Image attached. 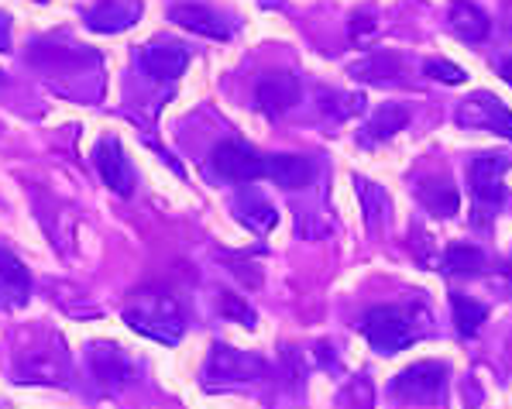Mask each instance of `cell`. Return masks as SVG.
Returning <instances> with one entry per match:
<instances>
[{"instance_id":"obj_1","label":"cell","mask_w":512,"mask_h":409,"mask_svg":"<svg viewBox=\"0 0 512 409\" xmlns=\"http://www.w3.org/2000/svg\"><path fill=\"white\" fill-rule=\"evenodd\" d=\"M124 320L138 330V334L152 337L159 344H179L183 341V313L172 296H141L124 310Z\"/></svg>"},{"instance_id":"obj_2","label":"cell","mask_w":512,"mask_h":409,"mask_svg":"<svg viewBox=\"0 0 512 409\" xmlns=\"http://www.w3.org/2000/svg\"><path fill=\"white\" fill-rule=\"evenodd\" d=\"M506 172H509V159L499 152L478 155L471 162L468 183H471V196H475V224L482 227L495 217V210L506 203Z\"/></svg>"},{"instance_id":"obj_3","label":"cell","mask_w":512,"mask_h":409,"mask_svg":"<svg viewBox=\"0 0 512 409\" xmlns=\"http://www.w3.org/2000/svg\"><path fill=\"white\" fill-rule=\"evenodd\" d=\"M18 382H38V385H59L69 379V355L62 348L59 337H42L31 341V348L18 351V365H14Z\"/></svg>"},{"instance_id":"obj_4","label":"cell","mask_w":512,"mask_h":409,"mask_svg":"<svg viewBox=\"0 0 512 409\" xmlns=\"http://www.w3.org/2000/svg\"><path fill=\"white\" fill-rule=\"evenodd\" d=\"M361 334L372 344L378 355H396V351H406L409 344L416 341V327L409 320L406 310L399 306H375L365 320H361Z\"/></svg>"},{"instance_id":"obj_5","label":"cell","mask_w":512,"mask_h":409,"mask_svg":"<svg viewBox=\"0 0 512 409\" xmlns=\"http://www.w3.org/2000/svg\"><path fill=\"white\" fill-rule=\"evenodd\" d=\"M210 165L227 183H258V179H269L272 155L255 152L244 141H220L214 155H210Z\"/></svg>"},{"instance_id":"obj_6","label":"cell","mask_w":512,"mask_h":409,"mask_svg":"<svg viewBox=\"0 0 512 409\" xmlns=\"http://www.w3.org/2000/svg\"><path fill=\"white\" fill-rule=\"evenodd\" d=\"M265 375V361L248 355V351H234L227 344H217L210 351L207 361V385H238V382H255Z\"/></svg>"},{"instance_id":"obj_7","label":"cell","mask_w":512,"mask_h":409,"mask_svg":"<svg viewBox=\"0 0 512 409\" xmlns=\"http://www.w3.org/2000/svg\"><path fill=\"white\" fill-rule=\"evenodd\" d=\"M458 124L461 128H485L502 138H512V110L499 97H492V93H475V97L464 100L458 110Z\"/></svg>"},{"instance_id":"obj_8","label":"cell","mask_w":512,"mask_h":409,"mask_svg":"<svg viewBox=\"0 0 512 409\" xmlns=\"http://www.w3.org/2000/svg\"><path fill=\"white\" fill-rule=\"evenodd\" d=\"M138 62L152 80L169 83V80H179V76H183V69L189 66V52L183 42L159 38V42H148L145 49H141Z\"/></svg>"},{"instance_id":"obj_9","label":"cell","mask_w":512,"mask_h":409,"mask_svg":"<svg viewBox=\"0 0 512 409\" xmlns=\"http://www.w3.org/2000/svg\"><path fill=\"white\" fill-rule=\"evenodd\" d=\"M93 165H97L100 179L114 190L117 196H131L135 190V169L124 159V148L117 138H104L97 148H93Z\"/></svg>"},{"instance_id":"obj_10","label":"cell","mask_w":512,"mask_h":409,"mask_svg":"<svg viewBox=\"0 0 512 409\" xmlns=\"http://www.w3.org/2000/svg\"><path fill=\"white\" fill-rule=\"evenodd\" d=\"M447 382V368L440 361H420V365L406 368L403 375H396L392 382V396H403V399H433L440 396Z\"/></svg>"},{"instance_id":"obj_11","label":"cell","mask_w":512,"mask_h":409,"mask_svg":"<svg viewBox=\"0 0 512 409\" xmlns=\"http://www.w3.org/2000/svg\"><path fill=\"white\" fill-rule=\"evenodd\" d=\"M169 21H176V25H183L186 31H196V35H203V38H217V42L231 38V21L207 4H172Z\"/></svg>"},{"instance_id":"obj_12","label":"cell","mask_w":512,"mask_h":409,"mask_svg":"<svg viewBox=\"0 0 512 409\" xmlns=\"http://www.w3.org/2000/svg\"><path fill=\"white\" fill-rule=\"evenodd\" d=\"M258 107L269 117L286 114L289 107H296L299 100V80L296 73H269L258 80Z\"/></svg>"},{"instance_id":"obj_13","label":"cell","mask_w":512,"mask_h":409,"mask_svg":"<svg viewBox=\"0 0 512 409\" xmlns=\"http://www.w3.org/2000/svg\"><path fill=\"white\" fill-rule=\"evenodd\" d=\"M31 293V275L7 248H0V306H25Z\"/></svg>"},{"instance_id":"obj_14","label":"cell","mask_w":512,"mask_h":409,"mask_svg":"<svg viewBox=\"0 0 512 409\" xmlns=\"http://www.w3.org/2000/svg\"><path fill=\"white\" fill-rule=\"evenodd\" d=\"M90 361H93V375H97V382L104 385L107 392H117L128 382L131 365H128V358L121 355V348H114V344H97V348L90 351Z\"/></svg>"},{"instance_id":"obj_15","label":"cell","mask_w":512,"mask_h":409,"mask_svg":"<svg viewBox=\"0 0 512 409\" xmlns=\"http://www.w3.org/2000/svg\"><path fill=\"white\" fill-rule=\"evenodd\" d=\"M141 4H100L86 11V25L100 35H114V31H124L138 21Z\"/></svg>"},{"instance_id":"obj_16","label":"cell","mask_w":512,"mask_h":409,"mask_svg":"<svg viewBox=\"0 0 512 409\" xmlns=\"http://www.w3.org/2000/svg\"><path fill=\"white\" fill-rule=\"evenodd\" d=\"M234 214L241 217V224H248L255 234H269L275 227V220H279V214H275V207L269 200H265L262 193L248 190L238 196V203H234Z\"/></svg>"},{"instance_id":"obj_17","label":"cell","mask_w":512,"mask_h":409,"mask_svg":"<svg viewBox=\"0 0 512 409\" xmlns=\"http://www.w3.org/2000/svg\"><path fill=\"white\" fill-rule=\"evenodd\" d=\"M272 183H279L282 190H303L313 179V162L303 155H272Z\"/></svg>"},{"instance_id":"obj_18","label":"cell","mask_w":512,"mask_h":409,"mask_svg":"<svg viewBox=\"0 0 512 409\" xmlns=\"http://www.w3.org/2000/svg\"><path fill=\"white\" fill-rule=\"evenodd\" d=\"M451 28L464 42H482L488 35V14L475 4H454L451 7Z\"/></svg>"},{"instance_id":"obj_19","label":"cell","mask_w":512,"mask_h":409,"mask_svg":"<svg viewBox=\"0 0 512 409\" xmlns=\"http://www.w3.org/2000/svg\"><path fill=\"white\" fill-rule=\"evenodd\" d=\"M409 121L406 107L403 104H382L375 110L372 124H368V135H365V145H372V141H385L392 138L396 131H403Z\"/></svg>"},{"instance_id":"obj_20","label":"cell","mask_w":512,"mask_h":409,"mask_svg":"<svg viewBox=\"0 0 512 409\" xmlns=\"http://www.w3.org/2000/svg\"><path fill=\"white\" fill-rule=\"evenodd\" d=\"M451 310H454V324H458V334L461 337H475L478 330H482L488 310L478 300H471V296H454L451 300Z\"/></svg>"},{"instance_id":"obj_21","label":"cell","mask_w":512,"mask_h":409,"mask_svg":"<svg viewBox=\"0 0 512 409\" xmlns=\"http://www.w3.org/2000/svg\"><path fill=\"white\" fill-rule=\"evenodd\" d=\"M444 269L451 275H478L485 269V255L475 245H451L444 255Z\"/></svg>"},{"instance_id":"obj_22","label":"cell","mask_w":512,"mask_h":409,"mask_svg":"<svg viewBox=\"0 0 512 409\" xmlns=\"http://www.w3.org/2000/svg\"><path fill=\"white\" fill-rule=\"evenodd\" d=\"M420 200L440 217L458 214V190H454L447 179H437V183H433V190H420Z\"/></svg>"},{"instance_id":"obj_23","label":"cell","mask_w":512,"mask_h":409,"mask_svg":"<svg viewBox=\"0 0 512 409\" xmlns=\"http://www.w3.org/2000/svg\"><path fill=\"white\" fill-rule=\"evenodd\" d=\"M427 76H437L440 83H464V80H468V73H464L461 66H454V62H444V59L427 62Z\"/></svg>"},{"instance_id":"obj_24","label":"cell","mask_w":512,"mask_h":409,"mask_svg":"<svg viewBox=\"0 0 512 409\" xmlns=\"http://www.w3.org/2000/svg\"><path fill=\"white\" fill-rule=\"evenodd\" d=\"M11 49V18L7 14H0V52Z\"/></svg>"},{"instance_id":"obj_25","label":"cell","mask_w":512,"mask_h":409,"mask_svg":"<svg viewBox=\"0 0 512 409\" xmlns=\"http://www.w3.org/2000/svg\"><path fill=\"white\" fill-rule=\"evenodd\" d=\"M502 80H506L512 86V59L509 62H502Z\"/></svg>"}]
</instances>
